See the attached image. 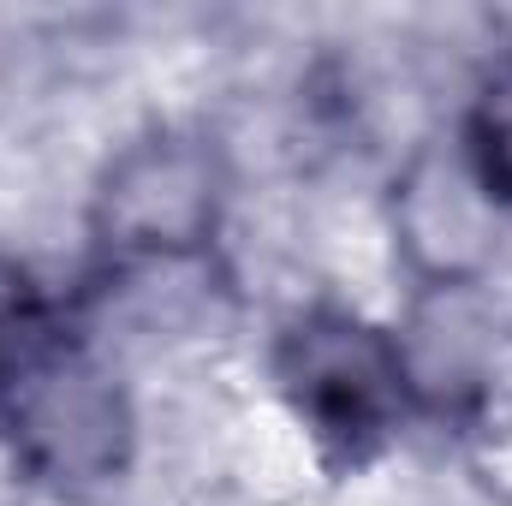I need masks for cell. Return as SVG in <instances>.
Listing matches in <instances>:
<instances>
[{
	"label": "cell",
	"mask_w": 512,
	"mask_h": 506,
	"mask_svg": "<svg viewBox=\"0 0 512 506\" xmlns=\"http://www.w3.org/2000/svg\"><path fill=\"white\" fill-rule=\"evenodd\" d=\"M274 376L298 423L340 459L376 453L399 429L411 381L399 364V340L370 328L352 310H310L280 334Z\"/></svg>",
	"instance_id": "cell-1"
},
{
	"label": "cell",
	"mask_w": 512,
	"mask_h": 506,
	"mask_svg": "<svg viewBox=\"0 0 512 506\" xmlns=\"http://www.w3.org/2000/svg\"><path fill=\"white\" fill-rule=\"evenodd\" d=\"M6 429L18 459L60 489L114 483L131 459V405L120 381L84 358H42L6 393Z\"/></svg>",
	"instance_id": "cell-2"
},
{
	"label": "cell",
	"mask_w": 512,
	"mask_h": 506,
	"mask_svg": "<svg viewBox=\"0 0 512 506\" xmlns=\"http://www.w3.org/2000/svg\"><path fill=\"white\" fill-rule=\"evenodd\" d=\"M221 221V167L197 137H143L96 191V233L114 256H191Z\"/></svg>",
	"instance_id": "cell-3"
},
{
	"label": "cell",
	"mask_w": 512,
	"mask_h": 506,
	"mask_svg": "<svg viewBox=\"0 0 512 506\" xmlns=\"http://www.w3.org/2000/svg\"><path fill=\"white\" fill-rule=\"evenodd\" d=\"M399 364L411 393L435 405L477 399L495 370V316L465 280H441L417 310L411 328L399 334Z\"/></svg>",
	"instance_id": "cell-4"
},
{
	"label": "cell",
	"mask_w": 512,
	"mask_h": 506,
	"mask_svg": "<svg viewBox=\"0 0 512 506\" xmlns=\"http://www.w3.org/2000/svg\"><path fill=\"white\" fill-rule=\"evenodd\" d=\"M42 358H54V322H48V298L36 292V280L0 256V399L30 376Z\"/></svg>",
	"instance_id": "cell-5"
},
{
	"label": "cell",
	"mask_w": 512,
	"mask_h": 506,
	"mask_svg": "<svg viewBox=\"0 0 512 506\" xmlns=\"http://www.w3.org/2000/svg\"><path fill=\"white\" fill-rule=\"evenodd\" d=\"M465 155H471V185L489 203L512 209V72L483 90V102L471 108V131H465Z\"/></svg>",
	"instance_id": "cell-6"
}]
</instances>
